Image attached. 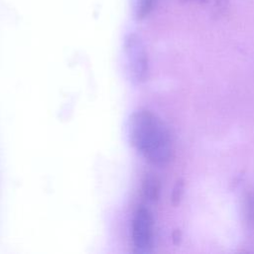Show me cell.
I'll use <instances>...</instances> for the list:
<instances>
[{"mask_svg": "<svg viewBox=\"0 0 254 254\" xmlns=\"http://www.w3.org/2000/svg\"><path fill=\"white\" fill-rule=\"evenodd\" d=\"M130 140L136 150L151 164L167 165L173 155L170 133L164 122L153 112L140 109L129 123Z\"/></svg>", "mask_w": 254, "mask_h": 254, "instance_id": "6da1fadb", "label": "cell"}, {"mask_svg": "<svg viewBox=\"0 0 254 254\" xmlns=\"http://www.w3.org/2000/svg\"><path fill=\"white\" fill-rule=\"evenodd\" d=\"M132 243L136 252L148 253L154 243V219L146 207L138 208L132 220Z\"/></svg>", "mask_w": 254, "mask_h": 254, "instance_id": "7a4b0ae2", "label": "cell"}, {"mask_svg": "<svg viewBox=\"0 0 254 254\" xmlns=\"http://www.w3.org/2000/svg\"><path fill=\"white\" fill-rule=\"evenodd\" d=\"M127 64L132 79L136 82L144 81L148 73V57L145 47L136 35H129L125 42Z\"/></svg>", "mask_w": 254, "mask_h": 254, "instance_id": "3957f363", "label": "cell"}, {"mask_svg": "<svg viewBox=\"0 0 254 254\" xmlns=\"http://www.w3.org/2000/svg\"><path fill=\"white\" fill-rule=\"evenodd\" d=\"M143 192L146 199L155 201L158 199L160 192V181L157 177L151 175L146 176L143 183Z\"/></svg>", "mask_w": 254, "mask_h": 254, "instance_id": "277c9868", "label": "cell"}, {"mask_svg": "<svg viewBox=\"0 0 254 254\" xmlns=\"http://www.w3.org/2000/svg\"><path fill=\"white\" fill-rule=\"evenodd\" d=\"M155 0H137L136 2V16L138 19H143L149 15L154 7Z\"/></svg>", "mask_w": 254, "mask_h": 254, "instance_id": "5b68a950", "label": "cell"}, {"mask_svg": "<svg viewBox=\"0 0 254 254\" xmlns=\"http://www.w3.org/2000/svg\"><path fill=\"white\" fill-rule=\"evenodd\" d=\"M245 213L249 224L254 227V190L251 191L246 198Z\"/></svg>", "mask_w": 254, "mask_h": 254, "instance_id": "8992f818", "label": "cell"}, {"mask_svg": "<svg viewBox=\"0 0 254 254\" xmlns=\"http://www.w3.org/2000/svg\"><path fill=\"white\" fill-rule=\"evenodd\" d=\"M187 1L199 3V4H210V2H211V0H187Z\"/></svg>", "mask_w": 254, "mask_h": 254, "instance_id": "52a82bcc", "label": "cell"}, {"mask_svg": "<svg viewBox=\"0 0 254 254\" xmlns=\"http://www.w3.org/2000/svg\"><path fill=\"white\" fill-rule=\"evenodd\" d=\"M176 190H177V192H178V193H180V190H181V186H180V185L177 187ZM179 197H180V195H179V194H177V195L174 197V199H175V198H176V199H178Z\"/></svg>", "mask_w": 254, "mask_h": 254, "instance_id": "ba28073f", "label": "cell"}]
</instances>
